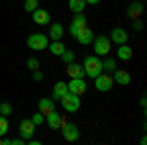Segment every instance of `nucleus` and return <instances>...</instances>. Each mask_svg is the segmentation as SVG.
<instances>
[{
	"instance_id": "1",
	"label": "nucleus",
	"mask_w": 147,
	"mask_h": 145,
	"mask_svg": "<svg viewBox=\"0 0 147 145\" xmlns=\"http://www.w3.org/2000/svg\"><path fill=\"white\" fill-rule=\"evenodd\" d=\"M82 69H84V75H88L90 78L98 77L102 73V59L98 55H90L84 59V63H82Z\"/></svg>"
},
{
	"instance_id": "2",
	"label": "nucleus",
	"mask_w": 147,
	"mask_h": 145,
	"mask_svg": "<svg viewBox=\"0 0 147 145\" xmlns=\"http://www.w3.org/2000/svg\"><path fill=\"white\" fill-rule=\"evenodd\" d=\"M92 45H94V53L98 57H106L112 49V41H110L108 35H94Z\"/></svg>"
},
{
	"instance_id": "3",
	"label": "nucleus",
	"mask_w": 147,
	"mask_h": 145,
	"mask_svg": "<svg viewBox=\"0 0 147 145\" xmlns=\"http://www.w3.org/2000/svg\"><path fill=\"white\" fill-rule=\"evenodd\" d=\"M49 45V37L45 34H32L28 37V47L32 51H43Z\"/></svg>"
},
{
	"instance_id": "4",
	"label": "nucleus",
	"mask_w": 147,
	"mask_h": 145,
	"mask_svg": "<svg viewBox=\"0 0 147 145\" xmlns=\"http://www.w3.org/2000/svg\"><path fill=\"white\" fill-rule=\"evenodd\" d=\"M61 104H63L65 112L73 114V112H77L80 108V96L73 94V92H67V94H63V96H61Z\"/></svg>"
},
{
	"instance_id": "5",
	"label": "nucleus",
	"mask_w": 147,
	"mask_h": 145,
	"mask_svg": "<svg viewBox=\"0 0 147 145\" xmlns=\"http://www.w3.org/2000/svg\"><path fill=\"white\" fill-rule=\"evenodd\" d=\"M94 86H96L98 92H108V90H112V86H114L112 75H108V73L102 71L98 77H94Z\"/></svg>"
},
{
	"instance_id": "6",
	"label": "nucleus",
	"mask_w": 147,
	"mask_h": 145,
	"mask_svg": "<svg viewBox=\"0 0 147 145\" xmlns=\"http://www.w3.org/2000/svg\"><path fill=\"white\" fill-rule=\"evenodd\" d=\"M67 88L69 92H73L77 96H82L86 92V82H84V78H71L67 82Z\"/></svg>"
},
{
	"instance_id": "7",
	"label": "nucleus",
	"mask_w": 147,
	"mask_h": 145,
	"mask_svg": "<svg viewBox=\"0 0 147 145\" xmlns=\"http://www.w3.org/2000/svg\"><path fill=\"white\" fill-rule=\"evenodd\" d=\"M34 134H35V123L32 120H22L20 122V137L24 141H28L34 137Z\"/></svg>"
},
{
	"instance_id": "8",
	"label": "nucleus",
	"mask_w": 147,
	"mask_h": 145,
	"mask_svg": "<svg viewBox=\"0 0 147 145\" xmlns=\"http://www.w3.org/2000/svg\"><path fill=\"white\" fill-rule=\"evenodd\" d=\"M61 132H63V137L67 139V141H77L80 137V132H79V127L75 125V123H63V127H61Z\"/></svg>"
},
{
	"instance_id": "9",
	"label": "nucleus",
	"mask_w": 147,
	"mask_h": 145,
	"mask_svg": "<svg viewBox=\"0 0 147 145\" xmlns=\"http://www.w3.org/2000/svg\"><path fill=\"white\" fill-rule=\"evenodd\" d=\"M82 28H86V18H84L82 14H77V16L73 18L71 26H69V32H71V35H73V37H77Z\"/></svg>"
},
{
	"instance_id": "10",
	"label": "nucleus",
	"mask_w": 147,
	"mask_h": 145,
	"mask_svg": "<svg viewBox=\"0 0 147 145\" xmlns=\"http://www.w3.org/2000/svg\"><path fill=\"white\" fill-rule=\"evenodd\" d=\"M108 37H110V41H112V43H116V45L127 43V39H129V37H127V32H125L124 28H114Z\"/></svg>"
},
{
	"instance_id": "11",
	"label": "nucleus",
	"mask_w": 147,
	"mask_h": 145,
	"mask_svg": "<svg viewBox=\"0 0 147 145\" xmlns=\"http://www.w3.org/2000/svg\"><path fill=\"white\" fill-rule=\"evenodd\" d=\"M32 16H34V24H37V26H47L51 22V14L47 10H43V8H35L32 12Z\"/></svg>"
},
{
	"instance_id": "12",
	"label": "nucleus",
	"mask_w": 147,
	"mask_h": 145,
	"mask_svg": "<svg viewBox=\"0 0 147 145\" xmlns=\"http://www.w3.org/2000/svg\"><path fill=\"white\" fill-rule=\"evenodd\" d=\"M112 78H114V84H122V86L129 84V80H131L129 73L124 71V69H116V71L112 73Z\"/></svg>"
},
{
	"instance_id": "13",
	"label": "nucleus",
	"mask_w": 147,
	"mask_h": 145,
	"mask_svg": "<svg viewBox=\"0 0 147 145\" xmlns=\"http://www.w3.org/2000/svg\"><path fill=\"white\" fill-rule=\"evenodd\" d=\"M67 75L71 78H84L86 75H84V69H82V65H79V63H67Z\"/></svg>"
},
{
	"instance_id": "14",
	"label": "nucleus",
	"mask_w": 147,
	"mask_h": 145,
	"mask_svg": "<svg viewBox=\"0 0 147 145\" xmlns=\"http://www.w3.org/2000/svg\"><path fill=\"white\" fill-rule=\"evenodd\" d=\"M45 118H47V123H49V127H51V129H61V127H63V123H65L63 116H61V114H57L55 110L51 112L49 116H45Z\"/></svg>"
},
{
	"instance_id": "15",
	"label": "nucleus",
	"mask_w": 147,
	"mask_h": 145,
	"mask_svg": "<svg viewBox=\"0 0 147 145\" xmlns=\"http://www.w3.org/2000/svg\"><path fill=\"white\" fill-rule=\"evenodd\" d=\"M92 39H94V32H92L88 26H86V28H82V30L79 32V35H77V41H79L80 45H88V43H92Z\"/></svg>"
},
{
	"instance_id": "16",
	"label": "nucleus",
	"mask_w": 147,
	"mask_h": 145,
	"mask_svg": "<svg viewBox=\"0 0 147 145\" xmlns=\"http://www.w3.org/2000/svg\"><path fill=\"white\" fill-rule=\"evenodd\" d=\"M116 57H118L120 61H129V59L134 57V49H131V47H129L127 43L118 45V51H116Z\"/></svg>"
},
{
	"instance_id": "17",
	"label": "nucleus",
	"mask_w": 147,
	"mask_h": 145,
	"mask_svg": "<svg viewBox=\"0 0 147 145\" xmlns=\"http://www.w3.org/2000/svg\"><path fill=\"white\" fill-rule=\"evenodd\" d=\"M37 108H39V112H41L43 116H49L51 112L55 110V100H51V98H41V100L37 102Z\"/></svg>"
},
{
	"instance_id": "18",
	"label": "nucleus",
	"mask_w": 147,
	"mask_h": 145,
	"mask_svg": "<svg viewBox=\"0 0 147 145\" xmlns=\"http://www.w3.org/2000/svg\"><path fill=\"white\" fill-rule=\"evenodd\" d=\"M141 14H143V2H131L127 8V18L137 20V18H141Z\"/></svg>"
},
{
	"instance_id": "19",
	"label": "nucleus",
	"mask_w": 147,
	"mask_h": 145,
	"mask_svg": "<svg viewBox=\"0 0 147 145\" xmlns=\"http://www.w3.org/2000/svg\"><path fill=\"white\" fill-rule=\"evenodd\" d=\"M69 88H67V82L63 80H57V84L53 86V92H51V100H61L63 94H67Z\"/></svg>"
},
{
	"instance_id": "20",
	"label": "nucleus",
	"mask_w": 147,
	"mask_h": 145,
	"mask_svg": "<svg viewBox=\"0 0 147 145\" xmlns=\"http://www.w3.org/2000/svg\"><path fill=\"white\" fill-rule=\"evenodd\" d=\"M63 34H65V28L57 22V24H51V26H49V35H47V37H51L53 41H57V39L63 37Z\"/></svg>"
},
{
	"instance_id": "21",
	"label": "nucleus",
	"mask_w": 147,
	"mask_h": 145,
	"mask_svg": "<svg viewBox=\"0 0 147 145\" xmlns=\"http://www.w3.org/2000/svg\"><path fill=\"white\" fill-rule=\"evenodd\" d=\"M47 47H49V51H51V53H53L55 57H61V53L67 49V47L63 45V41H61V39H57V41H51V43L47 45Z\"/></svg>"
},
{
	"instance_id": "22",
	"label": "nucleus",
	"mask_w": 147,
	"mask_h": 145,
	"mask_svg": "<svg viewBox=\"0 0 147 145\" xmlns=\"http://www.w3.org/2000/svg\"><path fill=\"white\" fill-rule=\"evenodd\" d=\"M69 8L75 14H82L86 8V0H69Z\"/></svg>"
},
{
	"instance_id": "23",
	"label": "nucleus",
	"mask_w": 147,
	"mask_h": 145,
	"mask_svg": "<svg viewBox=\"0 0 147 145\" xmlns=\"http://www.w3.org/2000/svg\"><path fill=\"white\" fill-rule=\"evenodd\" d=\"M116 69H118V65H116V61H114V59H104V61H102V71H104V73L112 75Z\"/></svg>"
},
{
	"instance_id": "24",
	"label": "nucleus",
	"mask_w": 147,
	"mask_h": 145,
	"mask_svg": "<svg viewBox=\"0 0 147 145\" xmlns=\"http://www.w3.org/2000/svg\"><path fill=\"white\" fill-rule=\"evenodd\" d=\"M24 8H26V12H34L35 8H39V0H26Z\"/></svg>"
},
{
	"instance_id": "25",
	"label": "nucleus",
	"mask_w": 147,
	"mask_h": 145,
	"mask_svg": "<svg viewBox=\"0 0 147 145\" xmlns=\"http://www.w3.org/2000/svg\"><path fill=\"white\" fill-rule=\"evenodd\" d=\"M61 59H63V63L67 65V63H73L75 61V53L73 51H69V49H65L63 53H61Z\"/></svg>"
},
{
	"instance_id": "26",
	"label": "nucleus",
	"mask_w": 147,
	"mask_h": 145,
	"mask_svg": "<svg viewBox=\"0 0 147 145\" xmlns=\"http://www.w3.org/2000/svg\"><path fill=\"white\" fill-rule=\"evenodd\" d=\"M8 134V118L0 114V135H6Z\"/></svg>"
},
{
	"instance_id": "27",
	"label": "nucleus",
	"mask_w": 147,
	"mask_h": 145,
	"mask_svg": "<svg viewBox=\"0 0 147 145\" xmlns=\"http://www.w3.org/2000/svg\"><path fill=\"white\" fill-rule=\"evenodd\" d=\"M26 67L30 69V71H37V69H39V61H37L35 57H30V59L26 61Z\"/></svg>"
},
{
	"instance_id": "28",
	"label": "nucleus",
	"mask_w": 147,
	"mask_h": 145,
	"mask_svg": "<svg viewBox=\"0 0 147 145\" xmlns=\"http://www.w3.org/2000/svg\"><path fill=\"white\" fill-rule=\"evenodd\" d=\"M0 114H2V116H10V114H12L10 102H2V104H0Z\"/></svg>"
},
{
	"instance_id": "29",
	"label": "nucleus",
	"mask_w": 147,
	"mask_h": 145,
	"mask_svg": "<svg viewBox=\"0 0 147 145\" xmlns=\"http://www.w3.org/2000/svg\"><path fill=\"white\" fill-rule=\"evenodd\" d=\"M43 118H45V116H43L41 112H37V114H34V118H30V120H32L35 125H39V123H43Z\"/></svg>"
},
{
	"instance_id": "30",
	"label": "nucleus",
	"mask_w": 147,
	"mask_h": 145,
	"mask_svg": "<svg viewBox=\"0 0 147 145\" xmlns=\"http://www.w3.org/2000/svg\"><path fill=\"white\" fill-rule=\"evenodd\" d=\"M131 22H134V30H137V32L143 30V22H141L139 18H137V20H131Z\"/></svg>"
},
{
	"instance_id": "31",
	"label": "nucleus",
	"mask_w": 147,
	"mask_h": 145,
	"mask_svg": "<svg viewBox=\"0 0 147 145\" xmlns=\"http://www.w3.org/2000/svg\"><path fill=\"white\" fill-rule=\"evenodd\" d=\"M34 80H37V82H39V80H43V73H41L39 69H37V71H34Z\"/></svg>"
},
{
	"instance_id": "32",
	"label": "nucleus",
	"mask_w": 147,
	"mask_h": 145,
	"mask_svg": "<svg viewBox=\"0 0 147 145\" xmlns=\"http://www.w3.org/2000/svg\"><path fill=\"white\" fill-rule=\"evenodd\" d=\"M100 0H86V4H98Z\"/></svg>"
}]
</instances>
